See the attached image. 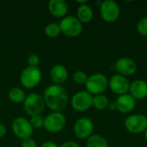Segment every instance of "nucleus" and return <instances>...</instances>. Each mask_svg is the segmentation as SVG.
Wrapping results in <instances>:
<instances>
[{
	"mask_svg": "<svg viewBox=\"0 0 147 147\" xmlns=\"http://www.w3.org/2000/svg\"><path fill=\"white\" fill-rule=\"evenodd\" d=\"M146 16H147V11H146Z\"/></svg>",
	"mask_w": 147,
	"mask_h": 147,
	"instance_id": "nucleus-33",
	"label": "nucleus"
},
{
	"mask_svg": "<svg viewBox=\"0 0 147 147\" xmlns=\"http://www.w3.org/2000/svg\"><path fill=\"white\" fill-rule=\"evenodd\" d=\"M109 87L111 91L118 96L127 94L129 91L130 82L127 77L120 74H115L109 80Z\"/></svg>",
	"mask_w": 147,
	"mask_h": 147,
	"instance_id": "nucleus-12",
	"label": "nucleus"
},
{
	"mask_svg": "<svg viewBox=\"0 0 147 147\" xmlns=\"http://www.w3.org/2000/svg\"><path fill=\"white\" fill-rule=\"evenodd\" d=\"M22 147H37V144L32 138H28L22 140Z\"/></svg>",
	"mask_w": 147,
	"mask_h": 147,
	"instance_id": "nucleus-27",
	"label": "nucleus"
},
{
	"mask_svg": "<svg viewBox=\"0 0 147 147\" xmlns=\"http://www.w3.org/2000/svg\"><path fill=\"white\" fill-rule=\"evenodd\" d=\"M43 98L53 112H61L68 104V95L66 90L60 84H52L48 86L43 94Z\"/></svg>",
	"mask_w": 147,
	"mask_h": 147,
	"instance_id": "nucleus-1",
	"label": "nucleus"
},
{
	"mask_svg": "<svg viewBox=\"0 0 147 147\" xmlns=\"http://www.w3.org/2000/svg\"><path fill=\"white\" fill-rule=\"evenodd\" d=\"M124 126L130 134H143L147 128V116L143 114L131 115L125 120Z\"/></svg>",
	"mask_w": 147,
	"mask_h": 147,
	"instance_id": "nucleus-4",
	"label": "nucleus"
},
{
	"mask_svg": "<svg viewBox=\"0 0 147 147\" xmlns=\"http://www.w3.org/2000/svg\"><path fill=\"white\" fill-rule=\"evenodd\" d=\"M115 102L116 104L117 111L122 114H128L132 112L136 107V100L128 93L118 96Z\"/></svg>",
	"mask_w": 147,
	"mask_h": 147,
	"instance_id": "nucleus-14",
	"label": "nucleus"
},
{
	"mask_svg": "<svg viewBox=\"0 0 147 147\" xmlns=\"http://www.w3.org/2000/svg\"><path fill=\"white\" fill-rule=\"evenodd\" d=\"M28 63L29 65L28 66L37 67L40 63V57L35 53H31L28 58Z\"/></svg>",
	"mask_w": 147,
	"mask_h": 147,
	"instance_id": "nucleus-26",
	"label": "nucleus"
},
{
	"mask_svg": "<svg viewBox=\"0 0 147 147\" xmlns=\"http://www.w3.org/2000/svg\"><path fill=\"white\" fill-rule=\"evenodd\" d=\"M50 76L55 84H60L67 79L68 70L63 65H56L51 69Z\"/></svg>",
	"mask_w": 147,
	"mask_h": 147,
	"instance_id": "nucleus-17",
	"label": "nucleus"
},
{
	"mask_svg": "<svg viewBox=\"0 0 147 147\" xmlns=\"http://www.w3.org/2000/svg\"><path fill=\"white\" fill-rule=\"evenodd\" d=\"M11 129L14 134L22 140L28 138H31L34 130L30 121L23 117H16L14 119L11 123Z\"/></svg>",
	"mask_w": 147,
	"mask_h": 147,
	"instance_id": "nucleus-9",
	"label": "nucleus"
},
{
	"mask_svg": "<svg viewBox=\"0 0 147 147\" xmlns=\"http://www.w3.org/2000/svg\"><path fill=\"white\" fill-rule=\"evenodd\" d=\"M135 100H142L147 97V82L143 79H136L130 83L129 91Z\"/></svg>",
	"mask_w": 147,
	"mask_h": 147,
	"instance_id": "nucleus-15",
	"label": "nucleus"
},
{
	"mask_svg": "<svg viewBox=\"0 0 147 147\" xmlns=\"http://www.w3.org/2000/svg\"><path fill=\"white\" fill-rule=\"evenodd\" d=\"M65 123V117L61 112H52L45 118L44 127L49 133L57 134L63 130Z\"/></svg>",
	"mask_w": 147,
	"mask_h": 147,
	"instance_id": "nucleus-8",
	"label": "nucleus"
},
{
	"mask_svg": "<svg viewBox=\"0 0 147 147\" xmlns=\"http://www.w3.org/2000/svg\"><path fill=\"white\" fill-rule=\"evenodd\" d=\"M144 135H145V140H146V141L147 142V128L146 130L145 131V133H144Z\"/></svg>",
	"mask_w": 147,
	"mask_h": 147,
	"instance_id": "nucleus-32",
	"label": "nucleus"
},
{
	"mask_svg": "<svg viewBox=\"0 0 147 147\" xmlns=\"http://www.w3.org/2000/svg\"><path fill=\"white\" fill-rule=\"evenodd\" d=\"M8 96H9V100L14 103L24 102L26 96H27L24 90L19 87H14V88L10 89Z\"/></svg>",
	"mask_w": 147,
	"mask_h": 147,
	"instance_id": "nucleus-20",
	"label": "nucleus"
},
{
	"mask_svg": "<svg viewBox=\"0 0 147 147\" xmlns=\"http://www.w3.org/2000/svg\"><path fill=\"white\" fill-rule=\"evenodd\" d=\"M86 91L92 96L101 95L109 87V79L102 73H94L88 77L85 83Z\"/></svg>",
	"mask_w": 147,
	"mask_h": 147,
	"instance_id": "nucleus-2",
	"label": "nucleus"
},
{
	"mask_svg": "<svg viewBox=\"0 0 147 147\" xmlns=\"http://www.w3.org/2000/svg\"><path fill=\"white\" fill-rule=\"evenodd\" d=\"M44 121H45V118H43L40 115H39L32 116L31 120L29 121H30V124L33 127V128L39 129V128H41L44 127Z\"/></svg>",
	"mask_w": 147,
	"mask_h": 147,
	"instance_id": "nucleus-25",
	"label": "nucleus"
},
{
	"mask_svg": "<svg viewBox=\"0 0 147 147\" xmlns=\"http://www.w3.org/2000/svg\"><path fill=\"white\" fill-rule=\"evenodd\" d=\"M41 77V71L38 67L27 66L21 73L20 80L23 87L27 89H33L40 84Z\"/></svg>",
	"mask_w": 147,
	"mask_h": 147,
	"instance_id": "nucleus-6",
	"label": "nucleus"
},
{
	"mask_svg": "<svg viewBox=\"0 0 147 147\" xmlns=\"http://www.w3.org/2000/svg\"><path fill=\"white\" fill-rule=\"evenodd\" d=\"M93 96L86 90L78 91L71 97V104L78 112H84L92 107Z\"/></svg>",
	"mask_w": 147,
	"mask_h": 147,
	"instance_id": "nucleus-10",
	"label": "nucleus"
},
{
	"mask_svg": "<svg viewBox=\"0 0 147 147\" xmlns=\"http://www.w3.org/2000/svg\"><path fill=\"white\" fill-rule=\"evenodd\" d=\"M72 78H73V81L77 83L78 84H85L88 76L83 71H76L72 75Z\"/></svg>",
	"mask_w": 147,
	"mask_h": 147,
	"instance_id": "nucleus-23",
	"label": "nucleus"
},
{
	"mask_svg": "<svg viewBox=\"0 0 147 147\" xmlns=\"http://www.w3.org/2000/svg\"><path fill=\"white\" fill-rule=\"evenodd\" d=\"M6 134H7V129L5 126L3 124H0V139L3 138L6 135Z\"/></svg>",
	"mask_w": 147,
	"mask_h": 147,
	"instance_id": "nucleus-29",
	"label": "nucleus"
},
{
	"mask_svg": "<svg viewBox=\"0 0 147 147\" xmlns=\"http://www.w3.org/2000/svg\"><path fill=\"white\" fill-rule=\"evenodd\" d=\"M115 68L117 71L118 74L122 75L124 77H127L132 76L136 72L137 64L131 58L121 57L115 61Z\"/></svg>",
	"mask_w": 147,
	"mask_h": 147,
	"instance_id": "nucleus-13",
	"label": "nucleus"
},
{
	"mask_svg": "<svg viewBox=\"0 0 147 147\" xmlns=\"http://www.w3.org/2000/svg\"><path fill=\"white\" fill-rule=\"evenodd\" d=\"M87 147H109L107 140L99 134H92L87 139Z\"/></svg>",
	"mask_w": 147,
	"mask_h": 147,
	"instance_id": "nucleus-19",
	"label": "nucleus"
},
{
	"mask_svg": "<svg viewBox=\"0 0 147 147\" xmlns=\"http://www.w3.org/2000/svg\"><path fill=\"white\" fill-rule=\"evenodd\" d=\"M68 9V4L65 0H51L48 3L49 12L55 17H65Z\"/></svg>",
	"mask_w": 147,
	"mask_h": 147,
	"instance_id": "nucleus-16",
	"label": "nucleus"
},
{
	"mask_svg": "<svg viewBox=\"0 0 147 147\" xmlns=\"http://www.w3.org/2000/svg\"><path fill=\"white\" fill-rule=\"evenodd\" d=\"M108 109H109V111H115V110H117L115 102H109V106H108Z\"/></svg>",
	"mask_w": 147,
	"mask_h": 147,
	"instance_id": "nucleus-31",
	"label": "nucleus"
},
{
	"mask_svg": "<svg viewBox=\"0 0 147 147\" xmlns=\"http://www.w3.org/2000/svg\"><path fill=\"white\" fill-rule=\"evenodd\" d=\"M41 147H59L57 146L56 143L53 142V141H46L44 142L42 145H41Z\"/></svg>",
	"mask_w": 147,
	"mask_h": 147,
	"instance_id": "nucleus-30",
	"label": "nucleus"
},
{
	"mask_svg": "<svg viewBox=\"0 0 147 147\" xmlns=\"http://www.w3.org/2000/svg\"><path fill=\"white\" fill-rule=\"evenodd\" d=\"M61 33L68 37H77L83 30V24L76 17L72 16H65L59 23Z\"/></svg>",
	"mask_w": 147,
	"mask_h": 147,
	"instance_id": "nucleus-5",
	"label": "nucleus"
},
{
	"mask_svg": "<svg viewBox=\"0 0 147 147\" xmlns=\"http://www.w3.org/2000/svg\"><path fill=\"white\" fill-rule=\"evenodd\" d=\"M136 28H137L138 33L140 35L147 37V16H145V17L141 18L138 22Z\"/></svg>",
	"mask_w": 147,
	"mask_h": 147,
	"instance_id": "nucleus-24",
	"label": "nucleus"
},
{
	"mask_svg": "<svg viewBox=\"0 0 147 147\" xmlns=\"http://www.w3.org/2000/svg\"><path fill=\"white\" fill-rule=\"evenodd\" d=\"M74 134L80 140L88 139L92 135V133L94 131V124L93 121L87 118V117H82L78 119L73 127Z\"/></svg>",
	"mask_w": 147,
	"mask_h": 147,
	"instance_id": "nucleus-11",
	"label": "nucleus"
},
{
	"mask_svg": "<svg viewBox=\"0 0 147 147\" xmlns=\"http://www.w3.org/2000/svg\"><path fill=\"white\" fill-rule=\"evenodd\" d=\"M100 14L104 22L111 23L117 21L120 17L121 9L115 1L105 0L101 3Z\"/></svg>",
	"mask_w": 147,
	"mask_h": 147,
	"instance_id": "nucleus-7",
	"label": "nucleus"
},
{
	"mask_svg": "<svg viewBox=\"0 0 147 147\" xmlns=\"http://www.w3.org/2000/svg\"><path fill=\"white\" fill-rule=\"evenodd\" d=\"M44 32H45V34H46L47 37H49V38H55V37H58V36L60 34V33H61L59 24L55 23V22L48 23V24L45 27Z\"/></svg>",
	"mask_w": 147,
	"mask_h": 147,
	"instance_id": "nucleus-22",
	"label": "nucleus"
},
{
	"mask_svg": "<svg viewBox=\"0 0 147 147\" xmlns=\"http://www.w3.org/2000/svg\"><path fill=\"white\" fill-rule=\"evenodd\" d=\"M109 103V98L103 95H96V96H93V101H92V106L98 109V110H103L108 109Z\"/></svg>",
	"mask_w": 147,
	"mask_h": 147,
	"instance_id": "nucleus-21",
	"label": "nucleus"
},
{
	"mask_svg": "<svg viewBox=\"0 0 147 147\" xmlns=\"http://www.w3.org/2000/svg\"><path fill=\"white\" fill-rule=\"evenodd\" d=\"M59 147H80V146L74 141H66L63 143Z\"/></svg>",
	"mask_w": 147,
	"mask_h": 147,
	"instance_id": "nucleus-28",
	"label": "nucleus"
},
{
	"mask_svg": "<svg viewBox=\"0 0 147 147\" xmlns=\"http://www.w3.org/2000/svg\"><path fill=\"white\" fill-rule=\"evenodd\" d=\"M23 103L25 112L31 117L40 115L46 106L43 96L38 93H30L28 95Z\"/></svg>",
	"mask_w": 147,
	"mask_h": 147,
	"instance_id": "nucleus-3",
	"label": "nucleus"
},
{
	"mask_svg": "<svg viewBox=\"0 0 147 147\" xmlns=\"http://www.w3.org/2000/svg\"><path fill=\"white\" fill-rule=\"evenodd\" d=\"M93 10L90 5L87 3L80 4L77 10V18L81 22V23H88L93 19Z\"/></svg>",
	"mask_w": 147,
	"mask_h": 147,
	"instance_id": "nucleus-18",
	"label": "nucleus"
}]
</instances>
